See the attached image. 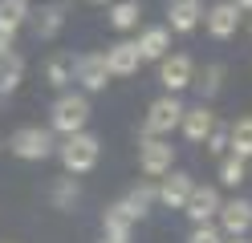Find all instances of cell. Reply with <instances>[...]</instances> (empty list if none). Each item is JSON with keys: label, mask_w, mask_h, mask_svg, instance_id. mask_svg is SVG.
I'll return each instance as SVG.
<instances>
[{"label": "cell", "mask_w": 252, "mask_h": 243, "mask_svg": "<svg viewBox=\"0 0 252 243\" xmlns=\"http://www.w3.org/2000/svg\"><path fill=\"white\" fill-rule=\"evenodd\" d=\"M12 41H17V28L0 21V53H8V49H12Z\"/></svg>", "instance_id": "29"}, {"label": "cell", "mask_w": 252, "mask_h": 243, "mask_svg": "<svg viewBox=\"0 0 252 243\" xmlns=\"http://www.w3.org/2000/svg\"><path fill=\"white\" fill-rule=\"evenodd\" d=\"M216 219H220V235H248L252 231V199L220 203Z\"/></svg>", "instance_id": "8"}, {"label": "cell", "mask_w": 252, "mask_h": 243, "mask_svg": "<svg viewBox=\"0 0 252 243\" xmlns=\"http://www.w3.org/2000/svg\"><path fill=\"white\" fill-rule=\"evenodd\" d=\"M90 4H106V0H90Z\"/></svg>", "instance_id": "33"}, {"label": "cell", "mask_w": 252, "mask_h": 243, "mask_svg": "<svg viewBox=\"0 0 252 243\" xmlns=\"http://www.w3.org/2000/svg\"><path fill=\"white\" fill-rule=\"evenodd\" d=\"M228 154L252 158V113H248V118H240L236 126H228Z\"/></svg>", "instance_id": "21"}, {"label": "cell", "mask_w": 252, "mask_h": 243, "mask_svg": "<svg viewBox=\"0 0 252 243\" xmlns=\"http://www.w3.org/2000/svg\"><path fill=\"white\" fill-rule=\"evenodd\" d=\"M203 25H208V32L216 41H228V37H236V28H240V8H236L232 0H220V4H212L203 12Z\"/></svg>", "instance_id": "10"}, {"label": "cell", "mask_w": 252, "mask_h": 243, "mask_svg": "<svg viewBox=\"0 0 252 243\" xmlns=\"http://www.w3.org/2000/svg\"><path fill=\"white\" fill-rule=\"evenodd\" d=\"M33 16V32H37V41H53L61 28H65V12H61L57 4L49 8H41V12H29Z\"/></svg>", "instance_id": "18"}, {"label": "cell", "mask_w": 252, "mask_h": 243, "mask_svg": "<svg viewBox=\"0 0 252 243\" xmlns=\"http://www.w3.org/2000/svg\"><path fill=\"white\" fill-rule=\"evenodd\" d=\"M134 45H138V53H143V61H163L171 53V28L167 25H151V28H143V37Z\"/></svg>", "instance_id": "16"}, {"label": "cell", "mask_w": 252, "mask_h": 243, "mask_svg": "<svg viewBox=\"0 0 252 243\" xmlns=\"http://www.w3.org/2000/svg\"><path fill=\"white\" fill-rule=\"evenodd\" d=\"M134 223H138V215L126 207V199H122V203H110V207L102 211V231H106L110 239H130Z\"/></svg>", "instance_id": "13"}, {"label": "cell", "mask_w": 252, "mask_h": 243, "mask_svg": "<svg viewBox=\"0 0 252 243\" xmlns=\"http://www.w3.org/2000/svg\"><path fill=\"white\" fill-rule=\"evenodd\" d=\"M232 4L240 8V12H252V0H232Z\"/></svg>", "instance_id": "30"}, {"label": "cell", "mask_w": 252, "mask_h": 243, "mask_svg": "<svg viewBox=\"0 0 252 243\" xmlns=\"http://www.w3.org/2000/svg\"><path fill=\"white\" fill-rule=\"evenodd\" d=\"M187 243H224V235H220L216 223H195V231L187 235Z\"/></svg>", "instance_id": "27"}, {"label": "cell", "mask_w": 252, "mask_h": 243, "mask_svg": "<svg viewBox=\"0 0 252 243\" xmlns=\"http://www.w3.org/2000/svg\"><path fill=\"white\" fill-rule=\"evenodd\" d=\"M21 81H25V57L12 53V49H8V53H0V97L17 93Z\"/></svg>", "instance_id": "17"}, {"label": "cell", "mask_w": 252, "mask_h": 243, "mask_svg": "<svg viewBox=\"0 0 252 243\" xmlns=\"http://www.w3.org/2000/svg\"><path fill=\"white\" fill-rule=\"evenodd\" d=\"M29 0H0V21L4 25H12V28H21L25 21H29Z\"/></svg>", "instance_id": "26"}, {"label": "cell", "mask_w": 252, "mask_h": 243, "mask_svg": "<svg viewBox=\"0 0 252 243\" xmlns=\"http://www.w3.org/2000/svg\"><path fill=\"white\" fill-rule=\"evenodd\" d=\"M199 21H203L199 0H171L167 4V28L171 32H191V28H199Z\"/></svg>", "instance_id": "14"}, {"label": "cell", "mask_w": 252, "mask_h": 243, "mask_svg": "<svg viewBox=\"0 0 252 243\" xmlns=\"http://www.w3.org/2000/svg\"><path fill=\"white\" fill-rule=\"evenodd\" d=\"M191 77H195V61L187 57V53H167L159 61V81H163L167 93L187 89V85H191Z\"/></svg>", "instance_id": "7"}, {"label": "cell", "mask_w": 252, "mask_h": 243, "mask_svg": "<svg viewBox=\"0 0 252 243\" xmlns=\"http://www.w3.org/2000/svg\"><path fill=\"white\" fill-rule=\"evenodd\" d=\"M224 243H248L244 235H224Z\"/></svg>", "instance_id": "31"}, {"label": "cell", "mask_w": 252, "mask_h": 243, "mask_svg": "<svg viewBox=\"0 0 252 243\" xmlns=\"http://www.w3.org/2000/svg\"><path fill=\"white\" fill-rule=\"evenodd\" d=\"M191 85L199 89V97H203V102H212V97L220 93V89H224V65H203V73L199 77H191Z\"/></svg>", "instance_id": "22"}, {"label": "cell", "mask_w": 252, "mask_h": 243, "mask_svg": "<svg viewBox=\"0 0 252 243\" xmlns=\"http://www.w3.org/2000/svg\"><path fill=\"white\" fill-rule=\"evenodd\" d=\"M77 199H82V190H77V178H73V174H61L57 183L49 187V203H53L57 211H73Z\"/></svg>", "instance_id": "19"}, {"label": "cell", "mask_w": 252, "mask_h": 243, "mask_svg": "<svg viewBox=\"0 0 252 243\" xmlns=\"http://www.w3.org/2000/svg\"><path fill=\"white\" fill-rule=\"evenodd\" d=\"M138 16H143V4H138V0H118V4L110 8V25L118 32H130V28H138Z\"/></svg>", "instance_id": "23"}, {"label": "cell", "mask_w": 252, "mask_h": 243, "mask_svg": "<svg viewBox=\"0 0 252 243\" xmlns=\"http://www.w3.org/2000/svg\"><path fill=\"white\" fill-rule=\"evenodd\" d=\"M212 126H216V113L203 106V102H199V106H191V109H183V118H179L183 138H187V142H195V146L212 134Z\"/></svg>", "instance_id": "15"}, {"label": "cell", "mask_w": 252, "mask_h": 243, "mask_svg": "<svg viewBox=\"0 0 252 243\" xmlns=\"http://www.w3.org/2000/svg\"><path fill=\"white\" fill-rule=\"evenodd\" d=\"M45 81H49L53 89H65L69 81H73V65H69L65 57H53L49 65H45Z\"/></svg>", "instance_id": "25"}, {"label": "cell", "mask_w": 252, "mask_h": 243, "mask_svg": "<svg viewBox=\"0 0 252 243\" xmlns=\"http://www.w3.org/2000/svg\"><path fill=\"white\" fill-rule=\"evenodd\" d=\"M73 81L82 85V93H98L110 85V69H106V57L102 53H82L73 61Z\"/></svg>", "instance_id": "6"}, {"label": "cell", "mask_w": 252, "mask_h": 243, "mask_svg": "<svg viewBox=\"0 0 252 243\" xmlns=\"http://www.w3.org/2000/svg\"><path fill=\"white\" fill-rule=\"evenodd\" d=\"M191 187H195V178L187 174V170H167V174L159 178V203L171 207V211H183V203H187V194H191Z\"/></svg>", "instance_id": "11"}, {"label": "cell", "mask_w": 252, "mask_h": 243, "mask_svg": "<svg viewBox=\"0 0 252 243\" xmlns=\"http://www.w3.org/2000/svg\"><path fill=\"white\" fill-rule=\"evenodd\" d=\"M102 57H106L110 77H134L138 69H143V53H138V45H134V41H118V45H110Z\"/></svg>", "instance_id": "9"}, {"label": "cell", "mask_w": 252, "mask_h": 243, "mask_svg": "<svg viewBox=\"0 0 252 243\" xmlns=\"http://www.w3.org/2000/svg\"><path fill=\"white\" fill-rule=\"evenodd\" d=\"M53 150H57L53 130H41V126H21V130H12V138H8V154H17L25 162H45Z\"/></svg>", "instance_id": "3"}, {"label": "cell", "mask_w": 252, "mask_h": 243, "mask_svg": "<svg viewBox=\"0 0 252 243\" xmlns=\"http://www.w3.org/2000/svg\"><path fill=\"white\" fill-rule=\"evenodd\" d=\"M216 211H220V190L216 187H191V194L183 203V215L191 223H212Z\"/></svg>", "instance_id": "12"}, {"label": "cell", "mask_w": 252, "mask_h": 243, "mask_svg": "<svg viewBox=\"0 0 252 243\" xmlns=\"http://www.w3.org/2000/svg\"><path fill=\"white\" fill-rule=\"evenodd\" d=\"M57 154H61L65 174H90L98 166V158H102V142L90 130H77V134H65V142L57 146Z\"/></svg>", "instance_id": "1"}, {"label": "cell", "mask_w": 252, "mask_h": 243, "mask_svg": "<svg viewBox=\"0 0 252 243\" xmlns=\"http://www.w3.org/2000/svg\"><path fill=\"white\" fill-rule=\"evenodd\" d=\"M155 203H159V183H155V178H143V183H138L130 194H126V207H130L138 219H143Z\"/></svg>", "instance_id": "20"}, {"label": "cell", "mask_w": 252, "mask_h": 243, "mask_svg": "<svg viewBox=\"0 0 252 243\" xmlns=\"http://www.w3.org/2000/svg\"><path fill=\"white\" fill-rule=\"evenodd\" d=\"M248 178V158H240V154H224L220 158V183L224 187H240Z\"/></svg>", "instance_id": "24"}, {"label": "cell", "mask_w": 252, "mask_h": 243, "mask_svg": "<svg viewBox=\"0 0 252 243\" xmlns=\"http://www.w3.org/2000/svg\"><path fill=\"white\" fill-rule=\"evenodd\" d=\"M102 243H130V239H110V235H102Z\"/></svg>", "instance_id": "32"}, {"label": "cell", "mask_w": 252, "mask_h": 243, "mask_svg": "<svg viewBox=\"0 0 252 243\" xmlns=\"http://www.w3.org/2000/svg\"><path fill=\"white\" fill-rule=\"evenodd\" d=\"M203 150L208 154H224L228 150V126H212V134L203 138Z\"/></svg>", "instance_id": "28"}, {"label": "cell", "mask_w": 252, "mask_h": 243, "mask_svg": "<svg viewBox=\"0 0 252 243\" xmlns=\"http://www.w3.org/2000/svg\"><path fill=\"white\" fill-rule=\"evenodd\" d=\"M138 166H143L147 178H163L175 166V146L167 138H147L143 134V142H138Z\"/></svg>", "instance_id": "5"}, {"label": "cell", "mask_w": 252, "mask_h": 243, "mask_svg": "<svg viewBox=\"0 0 252 243\" xmlns=\"http://www.w3.org/2000/svg\"><path fill=\"white\" fill-rule=\"evenodd\" d=\"M179 118H183V102L179 93H163L159 102H151L147 118H143V134L147 138H167L171 130H179Z\"/></svg>", "instance_id": "4"}, {"label": "cell", "mask_w": 252, "mask_h": 243, "mask_svg": "<svg viewBox=\"0 0 252 243\" xmlns=\"http://www.w3.org/2000/svg\"><path fill=\"white\" fill-rule=\"evenodd\" d=\"M90 122V97L86 93H61L49 109V130L57 134H77Z\"/></svg>", "instance_id": "2"}]
</instances>
